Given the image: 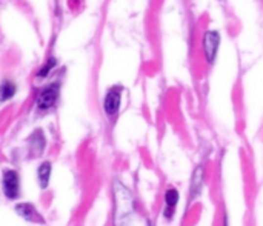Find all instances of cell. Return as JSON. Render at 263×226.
<instances>
[{
    "label": "cell",
    "mask_w": 263,
    "mask_h": 226,
    "mask_svg": "<svg viewBox=\"0 0 263 226\" xmlns=\"http://www.w3.org/2000/svg\"><path fill=\"white\" fill-rule=\"evenodd\" d=\"M114 196H115V206H117V209H115V219L122 222L132 214L134 200L131 192L119 181L114 183Z\"/></svg>",
    "instance_id": "cell-1"
},
{
    "label": "cell",
    "mask_w": 263,
    "mask_h": 226,
    "mask_svg": "<svg viewBox=\"0 0 263 226\" xmlns=\"http://www.w3.org/2000/svg\"><path fill=\"white\" fill-rule=\"evenodd\" d=\"M202 46H203V54L206 57V62L209 65H213L217 59V52L220 46L219 31H206L202 39Z\"/></svg>",
    "instance_id": "cell-2"
},
{
    "label": "cell",
    "mask_w": 263,
    "mask_h": 226,
    "mask_svg": "<svg viewBox=\"0 0 263 226\" xmlns=\"http://www.w3.org/2000/svg\"><path fill=\"white\" fill-rule=\"evenodd\" d=\"M57 97H59V85L52 83L40 92L39 100H37L39 110H49V108H52L57 102Z\"/></svg>",
    "instance_id": "cell-3"
},
{
    "label": "cell",
    "mask_w": 263,
    "mask_h": 226,
    "mask_svg": "<svg viewBox=\"0 0 263 226\" xmlns=\"http://www.w3.org/2000/svg\"><path fill=\"white\" fill-rule=\"evenodd\" d=\"M19 176L16 171H5L3 174V192L8 199H17L19 197Z\"/></svg>",
    "instance_id": "cell-4"
},
{
    "label": "cell",
    "mask_w": 263,
    "mask_h": 226,
    "mask_svg": "<svg viewBox=\"0 0 263 226\" xmlns=\"http://www.w3.org/2000/svg\"><path fill=\"white\" fill-rule=\"evenodd\" d=\"M203 180H205V171L203 166H198L191 179V186H189V200H194L200 196L203 189Z\"/></svg>",
    "instance_id": "cell-5"
},
{
    "label": "cell",
    "mask_w": 263,
    "mask_h": 226,
    "mask_svg": "<svg viewBox=\"0 0 263 226\" xmlns=\"http://www.w3.org/2000/svg\"><path fill=\"white\" fill-rule=\"evenodd\" d=\"M120 106V90H111L105 97V113L112 115L119 111Z\"/></svg>",
    "instance_id": "cell-6"
},
{
    "label": "cell",
    "mask_w": 263,
    "mask_h": 226,
    "mask_svg": "<svg viewBox=\"0 0 263 226\" xmlns=\"http://www.w3.org/2000/svg\"><path fill=\"white\" fill-rule=\"evenodd\" d=\"M29 149H31V153H29L31 157L40 156L42 153H44V149H45V137H44V134H42V131H36L33 134V137L29 138Z\"/></svg>",
    "instance_id": "cell-7"
},
{
    "label": "cell",
    "mask_w": 263,
    "mask_h": 226,
    "mask_svg": "<svg viewBox=\"0 0 263 226\" xmlns=\"http://www.w3.org/2000/svg\"><path fill=\"white\" fill-rule=\"evenodd\" d=\"M178 199H180V197H178V191L175 188H170L165 192V203H166V206H168V212L165 211L166 219H171L175 204L178 203Z\"/></svg>",
    "instance_id": "cell-8"
},
{
    "label": "cell",
    "mask_w": 263,
    "mask_h": 226,
    "mask_svg": "<svg viewBox=\"0 0 263 226\" xmlns=\"http://www.w3.org/2000/svg\"><path fill=\"white\" fill-rule=\"evenodd\" d=\"M16 212L20 215V217H23L25 220L28 222H37V214H36V209L33 204H28V203H20L16 206Z\"/></svg>",
    "instance_id": "cell-9"
},
{
    "label": "cell",
    "mask_w": 263,
    "mask_h": 226,
    "mask_svg": "<svg viewBox=\"0 0 263 226\" xmlns=\"http://www.w3.org/2000/svg\"><path fill=\"white\" fill-rule=\"evenodd\" d=\"M49 177H51V163L49 161H45V163H42L37 169V179L40 183V188L45 189L48 186Z\"/></svg>",
    "instance_id": "cell-10"
},
{
    "label": "cell",
    "mask_w": 263,
    "mask_h": 226,
    "mask_svg": "<svg viewBox=\"0 0 263 226\" xmlns=\"http://www.w3.org/2000/svg\"><path fill=\"white\" fill-rule=\"evenodd\" d=\"M16 94V85L13 82H3L0 85V102H6Z\"/></svg>",
    "instance_id": "cell-11"
},
{
    "label": "cell",
    "mask_w": 263,
    "mask_h": 226,
    "mask_svg": "<svg viewBox=\"0 0 263 226\" xmlns=\"http://www.w3.org/2000/svg\"><path fill=\"white\" fill-rule=\"evenodd\" d=\"M56 67V59H49L46 63H45V67L42 68L40 71H39V77H46L48 75V72Z\"/></svg>",
    "instance_id": "cell-12"
}]
</instances>
